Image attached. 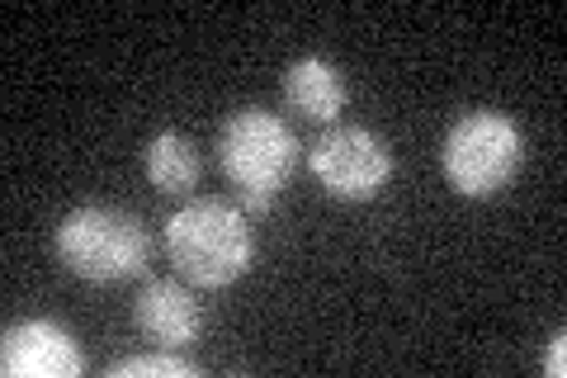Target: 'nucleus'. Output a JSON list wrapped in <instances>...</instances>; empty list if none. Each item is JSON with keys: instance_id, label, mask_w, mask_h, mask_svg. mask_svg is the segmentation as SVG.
<instances>
[{"instance_id": "8", "label": "nucleus", "mask_w": 567, "mask_h": 378, "mask_svg": "<svg viewBox=\"0 0 567 378\" xmlns=\"http://www.w3.org/2000/svg\"><path fill=\"white\" fill-rule=\"evenodd\" d=\"M284 104L308 123H336L350 104V81L336 62L308 52V58L289 62V71H284Z\"/></svg>"}, {"instance_id": "3", "label": "nucleus", "mask_w": 567, "mask_h": 378, "mask_svg": "<svg viewBox=\"0 0 567 378\" xmlns=\"http://www.w3.org/2000/svg\"><path fill=\"white\" fill-rule=\"evenodd\" d=\"M525 166V133L520 123L502 110H468L458 114L445 142H440V171L450 190L464 200H496Z\"/></svg>"}, {"instance_id": "10", "label": "nucleus", "mask_w": 567, "mask_h": 378, "mask_svg": "<svg viewBox=\"0 0 567 378\" xmlns=\"http://www.w3.org/2000/svg\"><path fill=\"white\" fill-rule=\"evenodd\" d=\"M142 374H156V378H199V365L185 359L181 350H152V355H123L110 365V378H142Z\"/></svg>"}, {"instance_id": "5", "label": "nucleus", "mask_w": 567, "mask_h": 378, "mask_svg": "<svg viewBox=\"0 0 567 378\" xmlns=\"http://www.w3.org/2000/svg\"><path fill=\"white\" fill-rule=\"evenodd\" d=\"M308 171L336 204H369L388 190L398 161L383 133L364 129V123H331L308 147Z\"/></svg>"}, {"instance_id": "9", "label": "nucleus", "mask_w": 567, "mask_h": 378, "mask_svg": "<svg viewBox=\"0 0 567 378\" xmlns=\"http://www.w3.org/2000/svg\"><path fill=\"white\" fill-rule=\"evenodd\" d=\"M142 175H147L152 190L171 194V200H194V190H199V180H204L199 142L175 133V129L156 133L147 147H142Z\"/></svg>"}, {"instance_id": "11", "label": "nucleus", "mask_w": 567, "mask_h": 378, "mask_svg": "<svg viewBox=\"0 0 567 378\" xmlns=\"http://www.w3.org/2000/svg\"><path fill=\"white\" fill-rule=\"evenodd\" d=\"M544 374L548 378H563L567 374V336L554 331V340H548V350H544Z\"/></svg>"}, {"instance_id": "2", "label": "nucleus", "mask_w": 567, "mask_h": 378, "mask_svg": "<svg viewBox=\"0 0 567 378\" xmlns=\"http://www.w3.org/2000/svg\"><path fill=\"white\" fill-rule=\"evenodd\" d=\"M52 251L66 265V275L85 284H118L147 269L152 237L137 213L118 204H81L52 232Z\"/></svg>"}, {"instance_id": "1", "label": "nucleus", "mask_w": 567, "mask_h": 378, "mask_svg": "<svg viewBox=\"0 0 567 378\" xmlns=\"http://www.w3.org/2000/svg\"><path fill=\"white\" fill-rule=\"evenodd\" d=\"M166 256L199 289H227L256 260L251 218L237 208V200H218V194L199 200L194 194L166 218Z\"/></svg>"}, {"instance_id": "7", "label": "nucleus", "mask_w": 567, "mask_h": 378, "mask_svg": "<svg viewBox=\"0 0 567 378\" xmlns=\"http://www.w3.org/2000/svg\"><path fill=\"white\" fill-rule=\"evenodd\" d=\"M133 327L156 350H189L204 336V303L175 279H147L133 298Z\"/></svg>"}, {"instance_id": "6", "label": "nucleus", "mask_w": 567, "mask_h": 378, "mask_svg": "<svg viewBox=\"0 0 567 378\" xmlns=\"http://www.w3.org/2000/svg\"><path fill=\"white\" fill-rule=\"evenodd\" d=\"M0 374L6 378H81L85 355L76 336L52 317H24L0 336Z\"/></svg>"}, {"instance_id": "4", "label": "nucleus", "mask_w": 567, "mask_h": 378, "mask_svg": "<svg viewBox=\"0 0 567 378\" xmlns=\"http://www.w3.org/2000/svg\"><path fill=\"white\" fill-rule=\"evenodd\" d=\"M218 166L237 190H265L279 194L293 180L303 147H298L293 129L270 110H233L218 129Z\"/></svg>"}]
</instances>
